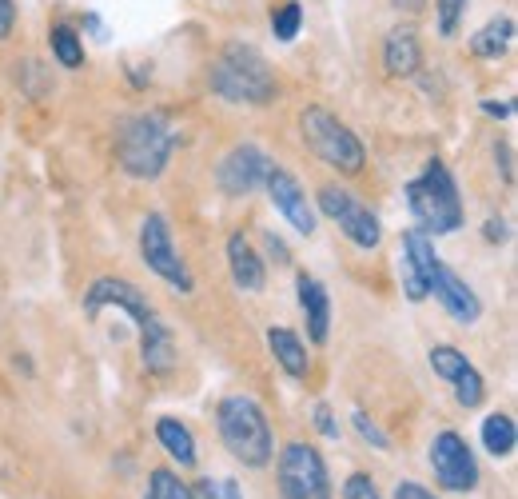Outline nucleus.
Here are the masks:
<instances>
[{
	"instance_id": "obj_1",
	"label": "nucleus",
	"mask_w": 518,
	"mask_h": 499,
	"mask_svg": "<svg viewBox=\"0 0 518 499\" xmlns=\"http://www.w3.org/2000/svg\"><path fill=\"white\" fill-rule=\"evenodd\" d=\"M208 80H212V92L232 100V104H271L275 92H279L275 72L267 68L263 52L244 44V40L224 44V52L216 56Z\"/></svg>"
},
{
	"instance_id": "obj_2",
	"label": "nucleus",
	"mask_w": 518,
	"mask_h": 499,
	"mask_svg": "<svg viewBox=\"0 0 518 499\" xmlns=\"http://www.w3.org/2000/svg\"><path fill=\"white\" fill-rule=\"evenodd\" d=\"M176 152V128L160 116V112H144V116H132L120 132H116V156H120V168L136 180H156L168 160Z\"/></svg>"
},
{
	"instance_id": "obj_3",
	"label": "nucleus",
	"mask_w": 518,
	"mask_h": 499,
	"mask_svg": "<svg viewBox=\"0 0 518 499\" xmlns=\"http://www.w3.org/2000/svg\"><path fill=\"white\" fill-rule=\"evenodd\" d=\"M407 208L419 220V232H459L463 228V200L443 160H427V168L407 184Z\"/></svg>"
},
{
	"instance_id": "obj_4",
	"label": "nucleus",
	"mask_w": 518,
	"mask_h": 499,
	"mask_svg": "<svg viewBox=\"0 0 518 499\" xmlns=\"http://www.w3.org/2000/svg\"><path fill=\"white\" fill-rule=\"evenodd\" d=\"M216 424H220V440L224 448L248 464V468H263L271 464L275 456V436H271V424L263 416L252 396H224L220 408H216Z\"/></svg>"
},
{
	"instance_id": "obj_5",
	"label": "nucleus",
	"mask_w": 518,
	"mask_h": 499,
	"mask_svg": "<svg viewBox=\"0 0 518 499\" xmlns=\"http://www.w3.org/2000/svg\"><path fill=\"white\" fill-rule=\"evenodd\" d=\"M299 128H303V144L315 152V160H323L327 168L343 172V176H355L363 172V140L327 108H303L299 116Z\"/></svg>"
},
{
	"instance_id": "obj_6",
	"label": "nucleus",
	"mask_w": 518,
	"mask_h": 499,
	"mask_svg": "<svg viewBox=\"0 0 518 499\" xmlns=\"http://www.w3.org/2000/svg\"><path fill=\"white\" fill-rule=\"evenodd\" d=\"M279 499H331L327 464L311 444H287L279 452Z\"/></svg>"
},
{
	"instance_id": "obj_7",
	"label": "nucleus",
	"mask_w": 518,
	"mask_h": 499,
	"mask_svg": "<svg viewBox=\"0 0 518 499\" xmlns=\"http://www.w3.org/2000/svg\"><path fill=\"white\" fill-rule=\"evenodd\" d=\"M140 256H144V264H148L160 280H168L176 292H192V288H196V280H192L184 256H180L176 244H172V228H168V220H164L160 212H152V216L140 224Z\"/></svg>"
},
{
	"instance_id": "obj_8",
	"label": "nucleus",
	"mask_w": 518,
	"mask_h": 499,
	"mask_svg": "<svg viewBox=\"0 0 518 499\" xmlns=\"http://www.w3.org/2000/svg\"><path fill=\"white\" fill-rule=\"evenodd\" d=\"M319 208H323V212L343 228V236H347L355 248H363V252L379 248V240H383L379 216H375L367 204H359L347 188H335V184L319 188Z\"/></svg>"
},
{
	"instance_id": "obj_9",
	"label": "nucleus",
	"mask_w": 518,
	"mask_h": 499,
	"mask_svg": "<svg viewBox=\"0 0 518 499\" xmlns=\"http://www.w3.org/2000/svg\"><path fill=\"white\" fill-rule=\"evenodd\" d=\"M431 468H435L439 488H447V492H475L479 488L475 452L467 448V440L459 432H439L431 440Z\"/></svg>"
},
{
	"instance_id": "obj_10",
	"label": "nucleus",
	"mask_w": 518,
	"mask_h": 499,
	"mask_svg": "<svg viewBox=\"0 0 518 499\" xmlns=\"http://www.w3.org/2000/svg\"><path fill=\"white\" fill-rule=\"evenodd\" d=\"M399 256H403L399 268H403V292H407V300H415V304L427 300L431 296V276L443 264L435 256V244L427 240V232H419V228L403 232V252Z\"/></svg>"
},
{
	"instance_id": "obj_11",
	"label": "nucleus",
	"mask_w": 518,
	"mask_h": 499,
	"mask_svg": "<svg viewBox=\"0 0 518 499\" xmlns=\"http://www.w3.org/2000/svg\"><path fill=\"white\" fill-rule=\"evenodd\" d=\"M263 188H267L275 212H279L295 232H303V236L315 232V208L307 204V192L299 188V180H295L287 168H275V164H271L267 176H263Z\"/></svg>"
},
{
	"instance_id": "obj_12",
	"label": "nucleus",
	"mask_w": 518,
	"mask_h": 499,
	"mask_svg": "<svg viewBox=\"0 0 518 499\" xmlns=\"http://www.w3.org/2000/svg\"><path fill=\"white\" fill-rule=\"evenodd\" d=\"M267 168H271V160H267L263 148L240 144V148H232V152L220 160L216 180H220V188H224L228 196H248V192H256L259 184H263Z\"/></svg>"
},
{
	"instance_id": "obj_13",
	"label": "nucleus",
	"mask_w": 518,
	"mask_h": 499,
	"mask_svg": "<svg viewBox=\"0 0 518 499\" xmlns=\"http://www.w3.org/2000/svg\"><path fill=\"white\" fill-rule=\"evenodd\" d=\"M104 308H120V312H128L136 324H144V320L152 316L148 296H144L136 284H128V280H112V276L96 280V284L88 288V296H84V316H100Z\"/></svg>"
},
{
	"instance_id": "obj_14",
	"label": "nucleus",
	"mask_w": 518,
	"mask_h": 499,
	"mask_svg": "<svg viewBox=\"0 0 518 499\" xmlns=\"http://www.w3.org/2000/svg\"><path fill=\"white\" fill-rule=\"evenodd\" d=\"M431 292L439 296V304L447 308V316L451 320H459V324H475L479 316H483V304H479V296L447 268V264H439L435 268V276H431Z\"/></svg>"
},
{
	"instance_id": "obj_15",
	"label": "nucleus",
	"mask_w": 518,
	"mask_h": 499,
	"mask_svg": "<svg viewBox=\"0 0 518 499\" xmlns=\"http://www.w3.org/2000/svg\"><path fill=\"white\" fill-rule=\"evenodd\" d=\"M299 308H303V316H307V336H311V344H323L327 332H331V296H327V288H323L315 276H307V272H299Z\"/></svg>"
},
{
	"instance_id": "obj_16",
	"label": "nucleus",
	"mask_w": 518,
	"mask_h": 499,
	"mask_svg": "<svg viewBox=\"0 0 518 499\" xmlns=\"http://www.w3.org/2000/svg\"><path fill=\"white\" fill-rule=\"evenodd\" d=\"M140 360H144V368L156 372V376L172 372V364H176L172 332H168L164 320H156V316H148V320L140 324Z\"/></svg>"
},
{
	"instance_id": "obj_17",
	"label": "nucleus",
	"mask_w": 518,
	"mask_h": 499,
	"mask_svg": "<svg viewBox=\"0 0 518 499\" xmlns=\"http://www.w3.org/2000/svg\"><path fill=\"white\" fill-rule=\"evenodd\" d=\"M228 268H232V280L244 288V292H259L267 272H263V260L256 256V248L248 244L244 232H232L228 236Z\"/></svg>"
},
{
	"instance_id": "obj_18",
	"label": "nucleus",
	"mask_w": 518,
	"mask_h": 499,
	"mask_svg": "<svg viewBox=\"0 0 518 499\" xmlns=\"http://www.w3.org/2000/svg\"><path fill=\"white\" fill-rule=\"evenodd\" d=\"M383 64H387L391 76H415L419 72L423 52H419L415 28H391V36L383 44Z\"/></svg>"
},
{
	"instance_id": "obj_19",
	"label": "nucleus",
	"mask_w": 518,
	"mask_h": 499,
	"mask_svg": "<svg viewBox=\"0 0 518 499\" xmlns=\"http://www.w3.org/2000/svg\"><path fill=\"white\" fill-rule=\"evenodd\" d=\"M267 348L275 352V360H279V368H283L287 376L303 380V376L311 372L307 348H303V340H299L295 332H287V328H271V332H267Z\"/></svg>"
},
{
	"instance_id": "obj_20",
	"label": "nucleus",
	"mask_w": 518,
	"mask_h": 499,
	"mask_svg": "<svg viewBox=\"0 0 518 499\" xmlns=\"http://www.w3.org/2000/svg\"><path fill=\"white\" fill-rule=\"evenodd\" d=\"M156 440H160V448H164L180 468H196V436L188 432V424L164 416V420L156 424Z\"/></svg>"
},
{
	"instance_id": "obj_21",
	"label": "nucleus",
	"mask_w": 518,
	"mask_h": 499,
	"mask_svg": "<svg viewBox=\"0 0 518 499\" xmlns=\"http://www.w3.org/2000/svg\"><path fill=\"white\" fill-rule=\"evenodd\" d=\"M511 40H515V20H511V16H499V20H491V24H483V28L475 32L471 48H475V56L499 60V56L511 48Z\"/></svg>"
},
{
	"instance_id": "obj_22",
	"label": "nucleus",
	"mask_w": 518,
	"mask_h": 499,
	"mask_svg": "<svg viewBox=\"0 0 518 499\" xmlns=\"http://www.w3.org/2000/svg\"><path fill=\"white\" fill-rule=\"evenodd\" d=\"M483 448L495 460H507L515 452V420L507 412H495V416L483 420Z\"/></svg>"
},
{
	"instance_id": "obj_23",
	"label": "nucleus",
	"mask_w": 518,
	"mask_h": 499,
	"mask_svg": "<svg viewBox=\"0 0 518 499\" xmlns=\"http://www.w3.org/2000/svg\"><path fill=\"white\" fill-rule=\"evenodd\" d=\"M48 44H52V52H56V60H60L64 68H80V64H84V44H80V36H76L68 24H56V28L48 32Z\"/></svg>"
},
{
	"instance_id": "obj_24",
	"label": "nucleus",
	"mask_w": 518,
	"mask_h": 499,
	"mask_svg": "<svg viewBox=\"0 0 518 499\" xmlns=\"http://www.w3.org/2000/svg\"><path fill=\"white\" fill-rule=\"evenodd\" d=\"M144 499H192V488H188L176 472L156 468V472L148 476V492H144Z\"/></svg>"
},
{
	"instance_id": "obj_25",
	"label": "nucleus",
	"mask_w": 518,
	"mask_h": 499,
	"mask_svg": "<svg viewBox=\"0 0 518 499\" xmlns=\"http://www.w3.org/2000/svg\"><path fill=\"white\" fill-rule=\"evenodd\" d=\"M451 384H455V400H459L463 408H479V404H483V396H487V388H483V376H479L471 364H467V368H463V372H459Z\"/></svg>"
},
{
	"instance_id": "obj_26",
	"label": "nucleus",
	"mask_w": 518,
	"mask_h": 499,
	"mask_svg": "<svg viewBox=\"0 0 518 499\" xmlns=\"http://www.w3.org/2000/svg\"><path fill=\"white\" fill-rule=\"evenodd\" d=\"M431 368L451 384V380L467 368V356H463L459 348H451V344H439V348H431Z\"/></svg>"
},
{
	"instance_id": "obj_27",
	"label": "nucleus",
	"mask_w": 518,
	"mask_h": 499,
	"mask_svg": "<svg viewBox=\"0 0 518 499\" xmlns=\"http://www.w3.org/2000/svg\"><path fill=\"white\" fill-rule=\"evenodd\" d=\"M299 24H303V8H299L295 0H287L283 8H275V12H271V32H275L279 40H295Z\"/></svg>"
},
{
	"instance_id": "obj_28",
	"label": "nucleus",
	"mask_w": 518,
	"mask_h": 499,
	"mask_svg": "<svg viewBox=\"0 0 518 499\" xmlns=\"http://www.w3.org/2000/svg\"><path fill=\"white\" fill-rule=\"evenodd\" d=\"M192 499H244V492H240V484L228 480V476H208V480H200V484L192 488Z\"/></svg>"
},
{
	"instance_id": "obj_29",
	"label": "nucleus",
	"mask_w": 518,
	"mask_h": 499,
	"mask_svg": "<svg viewBox=\"0 0 518 499\" xmlns=\"http://www.w3.org/2000/svg\"><path fill=\"white\" fill-rule=\"evenodd\" d=\"M351 424H355V432H359V436H363L371 448H379V452H391V436H387V432H383V428H379V424H375L367 412H355V416H351Z\"/></svg>"
},
{
	"instance_id": "obj_30",
	"label": "nucleus",
	"mask_w": 518,
	"mask_h": 499,
	"mask_svg": "<svg viewBox=\"0 0 518 499\" xmlns=\"http://www.w3.org/2000/svg\"><path fill=\"white\" fill-rule=\"evenodd\" d=\"M435 12H439V32L443 36H455L459 32V20L467 12V0H435Z\"/></svg>"
},
{
	"instance_id": "obj_31",
	"label": "nucleus",
	"mask_w": 518,
	"mask_h": 499,
	"mask_svg": "<svg viewBox=\"0 0 518 499\" xmlns=\"http://www.w3.org/2000/svg\"><path fill=\"white\" fill-rule=\"evenodd\" d=\"M343 499H383L375 492V484H371V476H363V472H355L347 484H343Z\"/></svg>"
},
{
	"instance_id": "obj_32",
	"label": "nucleus",
	"mask_w": 518,
	"mask_h": 499,
	"mask_svg": "<svg viewBox=\"0 0 518 499\" xmlns=\"http://www.w3.org/2000/svg\"><path fill=\"white\" fill-rule=\"evenodd\" d=\"M315 428H319L327 440H339V424H335V416H331V408H327V404H319V408H315Z\"/></svg>"
},
{
	"instance_id": "obj_33",
	"label": "nucleus",
	"mask_w": 518,
	"mask_h": 499,
	"mask_svg": "<svg viewBox=\"0 0 518 499\" xmlns=\"http://www.w3.org/2000/svg\"><path fill=\"white\" fill-rule=\"evenodd\" d=\"M12 24H16V4L12 0H0V40L12 36Z\"/></svg>"
},
{
	"instance_id": "obj_34",
	"label": "nucleus",
	"mask_w": 518,
	"mask_h": 499,
	"mask_svg": "<svg viewBox=\"0 0 518 499\" xmlns=\"http://www.w3.org/2000/svg\"><path fill=\"white\" fill-rule=\"evenodd\" d=\"M395 499H435L423 484H415V480H403L399 488H395Z\"/></svg>"
},
{
	"instance_id": "obj_35",
	"label": "nucleus",
	"mask_w": 518,
	"mask_h": 499,
	"mask_svg": "<svg viewBox=\"0 0 518 499\" xmlns=\"http://www.w3.org/2000/svg\"><path fill=\"white\" fill-rule=\"evenodd\" d=\"M483 236H487L491 244H503V240L511 236V228H507V220H487V228H483Z\"/></svg>"
},
{
	"instance_id": "obj_36",
	"label": "nucleus",
	"mask_w": 518,
	"mask_h": 499,
	"mask_svg": "<svg viewBox=\"0 0 518 499\" xmlns=\"http://www.w3.org/2000/svg\"><path fill=\"white\" fill-rule=\"evenodd\" d=\"M495 152H499V164H503V176H507V184H515V168H511V144L503 140Z\"/></svg>"
},
{
	"instance_id": "obj_37",
	"label": "nucleus",
	"mask_w": 518,
	"mask_h": 499,
	"mask_svg": "<svg viewBox=\"0 0 518 499\" xmlns=\"http://www.w3.org/2000/svg\"><path fill=\"white\" fill-rule=\"evenodd\" d=\"M483 112H487V116H499V120H507V116L515 112V104H495V100H487V104H483Z\"/></svg>"
},
{
	"instance_id": "obj_38",
	"label": "nucleus",
	"mask_w": 518,
	"mask_h": 499,
	"mask_svg": "<svg viewBox=\"0 0 518 499\" xmlns=\"http://www.w3.org/2000/svg\"><path fill=\"white\" fill-rule=\"evenodd\" d=\"M267 248H271V252H275V260H279V264H283V260H287V248H283V240H275V236H271V232H267Z\"/></svg>"
},
{
	"instance_id": "obj_39",
	"label": "nucleus",
	"mask_w": 518,
	"mask_h": 499,
	"mask_svg": "<svg viewBox=\"0 0 518 499\" xmlns=\"http://www.w3.org/2000/svg\"><path fill=\"white\" fill-rule=\"evenodd\" d=\"M395 8H403V12H423L427 8V0H391Z\"/></svg>"
}]
</instances>
